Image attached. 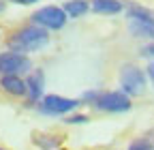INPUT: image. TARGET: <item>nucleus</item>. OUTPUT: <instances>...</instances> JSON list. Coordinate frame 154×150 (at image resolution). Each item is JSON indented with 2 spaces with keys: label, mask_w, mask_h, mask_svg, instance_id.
Wrapping results in <instances>:
<instances>
[{
  "label": "nucleus",
  "mask_w": 154,
  "mask_h": 150,
  "mask_svg": "<svg viewBox=\"0 0 154 150\" xmlns=\"http://www.w3.org/2000/svg\"><path fill=\"white\" fill-rule=\"evenodd\" d=\"M47 41H49L47 30L32 24V26H26L22 30H17L9 39V47L15 54H28V52H36V49L45 47Z\"/></svg>",
  "instance_id": "f257e3e1"
},
{
  "label": "nucleus",
  "mask_w": 154,
  "mask_h": 150,
  "mask_svg": "<svg viewBox=\"0 0 154 150\" xmlns=\"http://www.w3.org/2000/svg\"><path fill=\"white\" fill-rule=\"evenodd\" d=\"M120 84H122V92L126 97H141L146 90V75L139 67L126 64L120 73Z\"/></svg>",
  "instance_id": "f03ea898"
},
{
  "label": "nucleus",
  "mask_w": 154,
  "mask_h": 150,
  "mask_svg": "<svg viewBox=\"0 0 154 150\" xmlns=\"http://www.w3.org/2000/svg\"><path fill=\"white\" fill-rule=\"evenodd\" d=\"M32 24L45 30H60L66 24V13L62 7H43L32 15Z\"/></svg>",
  "instance_id": "7ed1b4c3"
},
{
  "label": "nucleus",
  "mask_w": 154,
  "mask_h": 150,
  "mask_svg": "<svg viewBox=\"0 0 154 150\" xmlns=\"http://www.w3.org/2000/svg\"><path fill=\"white\" fill-rule=\"evenodd\" d=\"M94 105L103 111H109V114H122V111L131 109V97H126L124 92H118V90L103 92V95H99Z\"/></svg>",
  "instance_id": "20e7f679"
},
{
  "label": "nucleus",
  "mask_w": 154,
  "mask_h": 150,
  "mask_svg": "<svg viewBox=\"0 0 154 150\" xmlns=\"http://www.w3.org/2000/svg\"><path fill=\"white\" fill-rule=\"evenodd\" d=\"M32 69V62L28 56L15 54V52H5L0 54V75H19Z\"/></svg>",
  "instance_id": "39448f33"
},
{
  "label": "nucleus",
  "mask_w": 154,
  "mask_h": 150,
  "mask_svg": "<svg viewBox=\"0 0 154 150\" xmlns=\"http://www.w3.org/2000/svg\"><path fill=\"white\" fill-rule=\"evenodd\" d=\"M77 105H79V101H75V99L58 97V95H47V97L41 101L38 109H41L43 114H49V116H62V114L73 111Z\"/></svg>",
  "instance_id": "423d86ee"
},
{
  "label": "nucleus",
  "mask_w": 154,
  "mask_h": 150,
  "mask_svg": "<svg viewBox=\"0 0 154 150\" xmlns=\"http://www.w3.org/2000/svg\"><path fill=\"white\" fill-rule=\"evenodd\" d=\"M43 73L41 71H34L28 75V80H26V95L30 99V103H36L38 99H41L43 95Z\"/></svg>",
  "instance_id": "0eeeda50"
},
{
  "label": "nucleus",
  "mask_w": 154,
  "mask_h": 150,
  "mask_svg": "<svg viewBox=\"0 0 154 150\" xmlns=\"http://www.w3.org/2000/svg\"><path fill=\"white\" fill-rule=\"evenodd\" d=\"M0 86H2L5 92H9L13 97H24L26 95V82L19 75H2Z\"/></svg>",
  "instance_id": "6e6552de"
},
{
  "label": "nucleus",
  "mask_w": 154,
  "mask_h": 150,
  "mask_svg": "<svg viewBox=\"0 0 154 150\" xmlns=\"http://www.w3.org/2000/svg\"><path fill=\"white\" fill-rule=\"evenodd\" d=\"M32 142H34L36 148H41V150H56L58 146L62 144V137L47 135V133H34L32 135Z\"/></svg>",
  "instance_id": "1a4fd4ad"
},
{
  "label": "nucleus",
  "mask_w": 154,
  "mask_h": 150,
  "mask_svg": "<svg viewBox=\"0 0 154 150\" xmlns=\"http://www.w3.org/2000/svg\"><path fill=\"white\" fill-rule=\"evenodd\" d=\"M92 9L103 15H116L122 11V2L120 0H92Z\"/></svg>",
  "instance_id": "9d476101"
},
{
  "label": "nucleus",
  "mask_w": 154,
  "mask_h": 150,
  "mask_svg": "<svg viewBox=\"0 0 154 150\" xmlns=\"http://www.w3.org/2000/svg\"><path fill=\"white\" fill-rule=\"evenodd\" d=\"M88 9H90V5L86 2V0H69V2L62 7L66 17H82V15L88 13Z\"/></svg>",
  "instance_id": "9b49d317"
},
{
  "label": "nucleus",
  "mask_w": 154,
  "mask_h": 150,
  "mask_svg": "<svg viewBox=\"0 0 154 150\" xmlns=\"http://www.w3.org/2000/svg\"><path fill=\"white\" fill-rule=\"evenodd\" d=\"M128 17L133 22H154L152 11H148L143 7H137V5H131L128 7Z\"/></svg>",
  "instance_id": "f8f14e48"
},
{
  "label": "nucleus",
  "mask_w": 154,
  "mask_h": 150,
  "mask_svg": "<svg viewBox=\"0 0 154 150\" xmlns=\"http://www.w3.org/2000/svg\"><path fill=\"white\" fill-rule=\"evenodd\" d=\"M128 150H154V146H152L150 142H146V139H137V142L131 144Z\"/></svg>",
  "instance_id": "ddd939ff"
},
{
  "label": "nucleus",
  "mask_w": 154,
  "mask_h": 150,
  "mask_svg": "<svg viewBox=\"0 0 154 150\" xmlns=\"http://www.w3.org/2000/svg\"><path fill=\"white\" fill-rule=\"evenodd\" d=\"M66 122L69 124H84V122H88V116L86 114H75V116L66 118Z\"/></svg>",
  "instance_id": "4468645a"
},
{
  "label": "nucleus",
  "mask_w": 154,
  "mask_h": 150,
  "mask_svg": "<svg viewBox=\"0 0 154 150\" xmlns=\"http://www.w3.org/2000/svg\"><path fill=\"white\" fill-rule=\"evenodd\" d=\"M99 95H101V92H86V95L82 97L84 101H94L96 103V99H99Z\"/></svg>",
  "instance_id": "2eb2a0df"
},
{
  "label": "nucleus",
  "mask_w": 154,
  "mask_h": 150,
  "mask_svg": "<svg viewBox=\"0 0 154 150\" xmlns=\"http://www.w3.org/2000/svg\"><path fill=\"white\" fill-rule=\"evenodd\" d=\"M141 54H143V56H154V45H148V47H143V49H141Z\"/></svg>",
  "instance_id": "dca6fc26"
},
{
  "label": "nucleus",
  "mask_w": 154,
  "mask_h": 150,
  "mask_svg": "<svg viewBox=\"0 0 154 150\" xmlns=\"http://www.w3.org/2000/svg\"><path fill=\"white\" fill-rule=\"evenodd\" d=\"M15 5H32V2H38V0H11Z\"/></svg>",
  "instance_id": "f3484780"
},
{
  "label": "nucleus",
  "mask_w": 154,
  "mask_h": 150,
  "mask_svg": "<svg viewBox=\"0 0 154 150\" xmlns=\"http://www.w3.org/2000/svg\"><path fill=\"white\" fill-rule=\"evenodd\" d=\"M148 75H150V80L154 82V62H150V67H148Z\"/></svg>",
  "instance_id": "a211bd4d"
},
{
  "label": "nucleus",
  "mask_w": 154,
  "mask_h": 150,
  "mask_svg": "<svg viewBox=\"0 0 154 150\" xmlns=\"http://www.w3.org/2000/svg\"><path fill=\"white\" fill-rule=\"evenodd\" d=\"M5 9H7V2H5V0H0V13H2Z\"/></svg>",
  "instance_id": "6ab92c4d"
},
{
  "label": "nucleus",
  "mask_w": 154,
  "mask_h": 150,
  "mask_svg": "<svg viewBox=\"0 0 154 150\" xmlns=\"http://www.w3.org/2000/svg\"><path fill=\"white\" fill-rule=\"evenodd\" d=\"M0 150H5V148H0Z\"/></svg>",
  "instance_id": "aec40b11"
}]
</instances>
